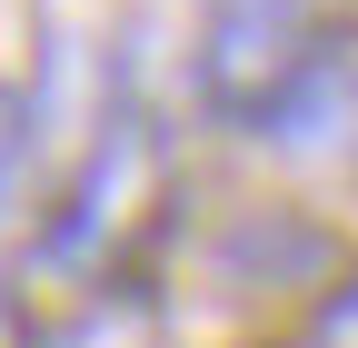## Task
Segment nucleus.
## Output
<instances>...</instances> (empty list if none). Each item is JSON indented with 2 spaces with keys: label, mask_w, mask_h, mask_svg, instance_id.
I'll list each match as a JSON object with an SVG mask.
<instances>
[{
  "label": "nucleus",
  "mask_w": 358,
  "mask_h": 348,
  "mask_svg": "<svg viewBox=\"0 0 358 348\" xmlns=\"http://www.w3.org/2000/svg\"><path fill=\"white\" fill-rule=\"evenodd\" d=\"M159 189H169V129L150 100H100L90 140L70 150L50 209H40V239L30 259L50 269L60 289H90V279H129L120 259L140 249V229L159 219Z\"/></svg>",
  "instance_id": "nucleus-1"
},
{
  "label": "nucleus",
  "mask_w": 358,
  "mask_h": 348,
  "mask_svg": "<svg viewBox=\"0 0 358 348\" xmlns=\"http://www.w3.org/2000/svg\"><path fill=\"white\" fill-rule=\"evenodd\" d=\"M329 30V0H199L189 30V100L219 129H249L279 80L308 60V40Z\"/></svg>",
  "instance_id": "nucleus-2"
},
{
  "label": "nucleus",
  "mask_w": 358,
  "mask_h": 348,
  "mask_svg": "<svg viewBox=\"0 0 358 348\" xmlns=\"http://www.w3.org/2000/svg\"><path fill=\"white\" fill-rule=\"evenodd\" d=\"M249 140H268L299 169H358V40L319 30L308 60L279 80V100L249 119Z\"/></svg>",
  "instance_id": "nucleus-3"
},
{
  "label": "nucleus",
  "mask_w": 358,
  "mask_h": 348,
  "mask_svg": "<svg viewBox=\"0 0 358 348\" xmlns=\"http://www.w3.org/2000/svg\"><path fill=\"white\" fill-rule=\"evenodd\" d=\"M20 348H169V319H159V298L140 279H90L50 319H30Z\"/></svg>",
  "instance_id": "nucleus-4"
},
{
  "label": "nucleus",
  "mask_w": 358,
  "mask_h": 348,
  "mask_svg": "<svg viewBox=\"0 0 358 348\" xmlns=\"http://www.w3.org/2000/svg\"><path fill=\"white\" fill-rule=\"evenodd\" d=\"M308 348H358V269L319 279V309H308Z\"/></svg>",
  "instance_id": "nucleus-5"
},
{
  "label": "nucleus",
  "mask_w": 358,
  "mask_h": 348,
  "mask_svg": "<svg viewBox=\"0 0 358 348\" xmlns=\"http://www.w3.org/2000/svg\"><path fill=\"white\" fill-rule=\"evenodd\" d=\"M30 90L20 80H0V199H10V180H20V159H30Z\"/></svg>",
  "instance_id": "nucleus-6"
},
{
  "label": "nucleus",
  "mask_w": 358,
  "mask_h": 348,
  "mask_svg": "<svg viewBox=\"0 0 358 348\" xmlns=\"http://www.w3.org/2000/svg\"><path fill=\"white\" fill-rule=\"evenodd\" d=\"M20 328H30V319H20V298L0 289V348H20Z\"/></svg>",
  "instance_id": "nucleus-7"
}]
</instances>
